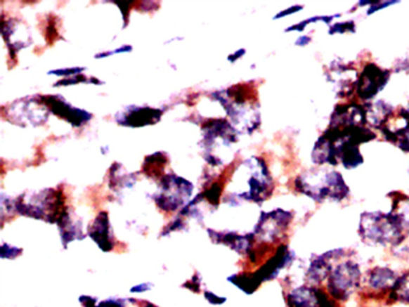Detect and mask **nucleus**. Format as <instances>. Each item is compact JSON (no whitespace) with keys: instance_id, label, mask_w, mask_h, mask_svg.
<instances>
[{"instance_id":"nucleus-1","label":"nucleus","mask_w":409,"mask_h":307,"mask_svg":"<svg viewBox=\"0 0 409 307\" xmlns=\"http://www.w3.org/2000/svg\"><path fill=\"white\" fill-rule=\"evenodd\" d=\"M210 98L221 103L229 122L239 133L252 135L261 126V112L257 91L250 83L231 86L226 91H215Z\"/></svg>"},{"instance_id":"nucleus-2","label":"nucleus","mask_w":409,"mask_h":307,"mask_svg":"<svg viewBox=\"0 0 409 307\" xmlns=\"http://www.w3.org/2000/svg\"><path fill=\"white\" fill-rule=\"evenodd\" d=\"M294 190L317 203H339L349 196L351 189L337 171L311 168L294 179Z\"/></svg>"},{"instance_id":"nucleus-3","label":"nucleus","mask_w":409,"mask_h":307,"mask_svg":"<svg viewBox=\"0 0 409 307\" xmlns=\"http://www.w3.org/2000/svg\"><path fill=\"white\" fill-rule=\"evenodd\" d=\"M408 230L393 214L383 211H365L361 215L359 235L368 245L397 247L405 239Z\"/></svg>"},{"instance_id":"nucleus-4","label":"nucleus","mask_w":409,"mask_h":307,"mask_svg":"<svg viewBox=\"0 0 409 307\" xmlns=\"http://www.w3.org/2000/svg\"><path fill=\"white\" fill-rule=\"evenodd\" d=\"M64 193L57 189L42 190L40 192H25L15 200V210L23 216L57 223L65 209Z\"/></svg>"},{"instance_id":"nucleus-5","label":"nucleus","mask_w":409,"mask_h":307,"mask_svg":"<svg viewBox=\"0 0 409 307\" xmlns=\"http://www.w3.org/2000/svg\"><path fill=\"white\" fill-rule=\"evenodd\" d=\"M242 166L247 173V190L239 196L233 193L228 195L225 201L231 205H239L242 201L262 204L263 202L271 198L275 189L274 179L268 164L262 157L252 156L244 161Z\"/></svg>"},{"instance_id":"nucleus-6","label":"nucleus","mask_w":409,"mask_h":307,"mask_svg":"<svg viewBox=\"0 0 409 307\" xmlns=\"http://www.w3.org/2000/svg\"><path fill=\"white\" fill-rule=\"evenodd\" d=\"M361 280L359 263L344 257L332 266L327 280V292L335 301H347L361 288Z\"/></svg>"},{"instance_id":"nucleus-7","label":"nucleus","mask_w":409,"mask_h":307,"mask_svg":"<svg viewBox=\"0 0 409 307\" xmlns=\"http://www.w3.org/2000/svg\"><path fill=\"white\" fill-rule=\"evenodd\" d=\"M193 183L176 173H167L160 179L159 189L152 195L157 208L166 213L183 209L193 196Z\"/></svg>"},{"instance_id":"nucleus-8","label":"nucleus","mask_w":409,"mask_h":307,"mask_svg":"<svg viewBox=\"0 0 409 307\" xmlns=\"http://www.w3.org/2000/svg\"><path fill=\"white\" fill-rule=\"evenodd\" d=\"M49 115L51 111L42 101L41 95H35L8 105V113H4V117H8V122L18 126H27L29 124L33 126H41L47 123Z\"/></svg>"},{"instance_id":"nucleus-9","label":"nucleus","mask_w":409,"mask_h":307,"mask_svg":"<svg viewBox=\"0 0 409 307\" xmlns=\"http://www.w3.org/2000/svg\"><path fill=\"white\" fill-rule=\"evenodd\" d=\"M293 213L285 209L262 211L254 226V234L257 242L273 245L283 239L293 221Z\"/></svg>"},{"instance_id":"nucleus-10","label":"nucleus","mask_w":409,"mask_h":307,"mask_svg":"<svg viewBox=\"0 0 409 307\" xmlns=\"http://www.w3.org/2000/svg\"><path fill=\"white\" fill-rule=\"evenodd\" d=\"M390 76L391 71H389L388 69H383L375 63H366L358 77L356 96L361 101L371 103L387 86L390 81Z\"/></svg>"},{"instance_id":"nucleus-11","label":"nucleus","mask_w":409,"mask_h":307,"mask_svg":"<svg viewBox=\"0 0 409 307\" xmlns=\"http://www.w3.org/2000/svg\"><path fill=\"white\" fill-rule=\"evenodd\" d=\"M324 74L327 82L334 84V91L337 98H347L356 93L359 72L352 63L335 59L329 64Z\"/></svg>"},{"instance_id":"nucleus-12","label":"nucleus","mask_w":409,"mask_h":307,"mask_svg":"<svg viewBox=\"0 0 409 307\" xmlns=\"http://www.w3.org/2000/svg\"><path fill=\"white\" fill-rule=\"evenodd\" d=\"M286 303L288 307H336L335 300L327 289L310 285L290 289L286 294Z\"/></svg>"},{"instance_id":"nucleus-13","label":"nucleus","mask_w":409,"mask_h":307,"mask_svg":"<svg viewBox=\"0 0 409 307\" xmlns=\"http://www.w3.org/2000/svg\"><path fill=\"white\" fill-rule=\"evenodd\" d=\"M382 136L402 152H409V110L401 107L395 112L393 118L382 127Z\"/></svg>"},{"instance_id":"nucleus-14","label":"nucleus","mask_w":409,"mask_h":307,"mask_svg":"<svg viewBox=\"0 0 409 307\" xmlns=\"http://www.w3.org/2000/svg\"><path fill=\"white\" fill-rule=\"evenodd\" d=\"M42 101L48 107L51 113L57 115L59 118H63L72 126L81 127L91 122L93 115L89 112L74 107L71 103H67L62 95H47L42 96Z\"/></svg>"},{"instance_id":"nucleus-15","label":"nucleus","mask_w":409,"mask_h":307,"mask_svg":"<svg viewBox=\"0 0 409 307\" xmlns=\"http://www.w3.org/2000/svg\"><path fill=\"white\" fill-rule=\"evenodd\" d=\"M164 115L160 108L149 106H127L115 115L120 126L143 127L159 123Z\"/></svg>"},{"instance_id":"nucleus-16","label":"nucleus","mask_w":409,"mask_h":307,"mask_svg":"<svg viewBox=\"0 0 409 307\" xmlns=\"http://www.w3.org/2000/svg\"><path fill=\"white\" fill-rule=\"evenodd\" d=\"M1 34L13 59L16 58L18 51L27 48L32 45V35H30L29 27L21 20H17V18L6 20L3 15Z\"/></svg>"},{"instance_id":"nucleus-17","label":"nucleus","mask_w":409,"mask_h":307,"mask_svg":"<svg viewBox=\"0 0 409 307\" xmlns=\"http://www.w3.org/2000/svg\"><path fill=\"white\" fill-rule=\"evenodd\" d=\"M361 125L368 126V118L364 105L351 101L347 103L336 105L332 115L329 126L346 127Z\"/></svg>"},{"instance_id":"nucleus-18","label":"nucleus","mask_w":409,"mask_h":307,"mask_svg":"<svg viewBox=\"0 0 409 307\" xmlns=\"http://www.w3.org/2000/svg\"><path fill=\"white\" fill-rule=\"evenodd\" d=\"M209 237L215 244H223L228 246L238 254H249L254 250L257 239L254 233L240 234L235 230H208Z\"/></svg>"},{"instance_id":"nucleus-19","label":"nucleus","mask_w":409,"mask_h":307,"mask_svg":"<svg viewBox=\"0 0 409 307\" xmlns=\"http://www.w3.org/2000/svg\"><path fill=\"white\" fill-rule=\"evenodd\" d=\"M63 246L66 247L74 240H83L86 237L83 233V222L72 210L65 207L57 221Z\"/></svg>"},{"instance_id":"nucleus-20","label":"nucleus","mask_w":409,"mask_h":307,"mask_svg":"<svg viewBox=\"0 0 409 307\" xmlns=\"http://www.w3.org/2000/svg\"><path fill=\"white\" fill-rule=\"evenodd\" d=\"M88 235L93 239V242L98 244L103 252H110L115 249V239L107 211L98 213L96 218L88 228Z\"/></svg>"},{"instance_id":"nucleus-21","label":"nucleus","mask_w":409,"mask_h":307,"mask_svg":"<svg viewBox=\"0 0 409 307\" xmlns=\"http://www.w3.org/2000/svg\"><path fill=\"white\" fill-rule=\"evenodd\" d=\"M368 126L381 130L395 115V108L384 100H377L373 103H364Z\"/></svg>"},{"instance_id":"nucleus-22","label":"nucleus","mask_w":409,"mask_h":307,"mask_svg":"<svg viewBox=\"0 0 409 307\" xmlns=\"http://www.w3.org/2000/svg\"><path fill=\"white\" fill-rule=\"evenodd\" d=\"M397 279H398V275L396 271L385 266H376L371 270H368L366 275L368 288L377 293H385V292L389 293L391 291Z\"/></svg>"},{"instance_id":"nucleus-23","label":"nucleus","mask_w":409,"mask_h":307,"mask_svg":"<svg viewBox=\"0 0 409 307\" xmlns=\"http://www.w3.org/2000/svg\"><path fill=\"white\" fill-rule=\"evenodd\" d=\"M334 263L330 259L325 257V254L317 256L315 259H311L309 266L305 270V279L307 285L310 286H319L324 281H327L330 271H332Z\"/></svg>"},{"instance_id":"nucleus-24","label":"nucleus","mask_w":409,"mask_h":307,"mask_svg":"<svg viewBox=\"0 0 409 307\" xmlns=\"http://www.w3.org/2000/svg\"><path fill=\"white\" fill-rule=\"evenodd\" d=\"M110 188L115 192L120 193L123 190L132 189L137 183V176L130 174L124 169L123 164L115 162L110 169Z\"/></svg>"},{"instance_id":"nucleus-25","label":"nucleus","mask_w":409,"mask_h":307,"mask_svg":"<svg viewBox=\"0 0 409 307\" xmlns=\"http://www.w3.org/2000/svg\"><path fill=\"white\" fill-rule=\"evenodd\" d=\"M388 197L391 198V210L389 213L393 214L405 230H409V196L401 191H394Z\"/></svg>"},{"instance_id":"nucleus-26","label":"nucleus","mask_w":409,"mask_h":307,"mask_svg":"<svg viewBox=\"0 0 409 307\" xmlns=\"http://www.w3.org/2000/svg\"><path fill=\"white\" fill-rule=\"evenodd\" d=\"M168 164V156L166 152H155L147 156L143 164V173L152 179L162 178L164 176V167Z\"/></svg>"},{"instance_id":"nucleus-27","label":"nucleus","mask_w":409,"mask_h":307,"mask_svg":"<svg viewBox=\"0 0 409 307\" xmlns=\"http://www.w3.org/2000/svg\"><path fill=\"white\" fill-rule=\"evenodd\" d=\"M229 282L233 283L239 289L245 292L246 294H252L257 291L261 283L258 282L254 276V273H242V274L233 275L228 277Z\"/></svg>"},{"instance_id":"nucleus-28","label":"nucleus","mask_w":409,"mask_h":307,"mask_svg":"<svg viewBox=\"0 0 409 307\" xmlns=\"http://www.w3.org/2000/svg\"><path fill=\"white\" fill-rule=\"evenodd\" d=\"M389 299L409 303V273L398 276L391 291L389 292Z\"/></svg>"},{"instance_id":"nucleus-29","label":"nucleus","mask_w":409,"mask_h":307,"mask_svg":"<svg viewBox=\"0 0 409 307\" xmlns=\"http://www.w3.org/2000/svg\"><path fill=\"white\" fill-rule=\"evenodd\" d=\"M341 15H332V16H315L311 17V18H307V20H304V21L299 22L297 25H291L286 29V33H291V32H299L301 33L305 29H306L307 25H311V23H317V22H324L325 25H330L334 18H339Z\"/></svg>"},{"instance_id":"nucleus-30","label":"nucleus","mask_w":409,"mask_h":307,"mask_svg":"<svg viewBox=\"0 0 409 307\" xmlns=\"http://www.w3.org/2000/svg\"><path fill=\"white\" fill-rule=\"evenodd\" d=\"M81 83H93V84H103V82L98 81V78L86 77L83 74H77V76H72V77L63 78L60 81H58L54 86H74V84H81Z\"/></svg>"},{"instance_id":"nucleus-31","label":"nucleus","mask_w":409,"mask_h":307,"mask_svg":"<svg viewBox=\"0 0 409 307\" xmlns=\"http://www.w3.org/2000/svg\"><path fill=\"white\" fill-rule=\"evenodd\" d=\"M356 32V22L353 21V20H349V21L337 22V23H334V25H330L329 30H327V34L329 35L346 33L354 34Z\"/></svg>"},{"instance_id":"nucleus-32","label":"nucleus","mask_w":409,"mask_h":307,"mask_svg":"<svg viewBox=\"0 0 409 307\" xmlns=\"http://www.w3.org/2000/svg\"><path fill=\"white\" fill-rule=\"evenodd\" d=\"M22 249H18V247H15V246L10 245V244H6V242H3L1 244V249H0V256L3 259H15L21 256Z\"/></svg>"},{"instance_id":"nucleus-33","label":"nucleus","mask_w":409,"mask_h":307,"mask_svg":"<svg viewBox=\"0 0 409 307\" xmlns=\"http://www.w3.org/2000/svg\"><path fill=\"white\" fill-rule=\"evenodd\" d=\"M186 228V222L181 218V217H178L176 220L169 222L164 230H162V233H161V237H166L168 234L173 233V232H176V230H185Z\"/></svg>"},{"instance_id":"nucleus-34","label":"nucleus","mask_w":409,"mask_h":307,"mask_svg":"<svg viewBox=\"0 0 409 307\" xmlns=\"http://www.w3.org/2000/svg\"><path fill=\"white\" fill-rule=\"evenodd\" d=\"M86 70L84 67H70V69H59V70L48 71V74H56L59 77L67 78L82 74Z\"/></svg>"},{"instance_id":"nucleus-35","label":"nucleus","mask_w":409,"mask_h":307,"mask_svg":"<svg viewBox=\"0 0 409 307\" xmlns=\"http://www.w3.org/2000/svg\"><path fill=\"white\" fill-rule=\"evenodd\" d=\"M93 307H126V300L120 299V298H110L100 303L96 301Z\"/></svg>"},{"instance_id":"nucleus-36","label":"nucleus","mask_w":409,"mask_h":307,"mask_svg":"<svg viewBox=\"0 0 409 307\" xmlns=\"http://www.w3.org/2000/svg\"><path fill=\"white\" fill-rule=\"evenodd\" d=\"M202 277L201 275L196 273L193 275L191 279L188 280V282H185L183 286L188 288L190 291L195 292V293H200L201 292Z\"/></svg>"},{"instance_id":"nucleus-37","label":"nucleus","mask_w":409,"mask_h":307,"mask_svg":"<svg viewBox=\"0 0 409 307\" xmlns=\"http://www.w3.org/2000/svg\"><path fill=\"white\" fill-rule=\"evenodd\" d=\"M398 1H383V0H373L372 4L368 6V15H372V13L383 10V8H388L390 5L397 4Z\"/></svg>"},{"instance_id":"nucleus-38","label":"nucleus","mask_w":409,"mask_h":307,"mask_svg":"<svg viewBox=\"0 0 409 307\" xmlns=\"http://www.w3.org/2000/svg\"><path fill=\"white\" fill-rule=\"evenodd\" d=\"M131 51L132 46H122V47H119V48L113 49L111 52H101V53L95 54V58H96V59H103V58L111 57L113 54L126 53V52H131Z\"/></svg>"},{"instance_id":"nucleus-39","label":"nucleus","mask_w":409,"mask_h":307,"mask_svg":"<svg viewBox=\"0 0 409 307\" xmlns=\"http://www.w3.org/2000/svg\"><path fill=\"white\" fill-rule=\"evenodd\" d=\"M204 298L208 300L209 303H212V305H222V303H226V298L214 294L213 292L205 291Z\"/></svg>"},{"instance_id":"nucleus-40","label":"nucleus","mask_w":409,"mask_h":307,"mask_svg":"<svg viewBox=\"0 0 409 307\" xmlns=\"http://www.w3.org/2000/svg\"><path fill=\"white\" fill-rule=\"evenodd\" d=\"M303 5H294V6H291V8H286L283 10L281 13H278L276 16L274 17V20H278V18H283V17L290 16L292 13H297L303 10Z\"/></svg>"},{"instance_id":"nucleus-41","label":"nucleus","mask_w":409,"mask_h":307,"mask_svg":"<svg viewBox=\"0 0 409 307\" xmlns=\"http://www.w3.org/2000/svg\"><path fill=\"white\" fill-rule=\"evenodd\" d=\"M152 288V283H142L138 286L132 287L131 293H143V292L150 291Z\"/></svg>"},{"instance_id":"nucleus-42","label":"nucleus","mask_w":409,"mask_h":307,"mask_svg":"<svg viewBox=\"0 0 409 307\" xmlns=\"http://www.w3.org/2000/svg\"><path fill=\"white\" fill-rule=\"evenodd\" d=\"M246 54V49L245 48H240L238 49L237 52L233 54H231L228 57V62L231 63H235L237 60H239L240 58L244 57Z\"/></svg>"},{"instance_id":"nucleus-43","label":"nucleus","mask_w":409,"mask_h":307,"mask_svg":"<svg viewBox=\"0 0 409 307\" xmlns=\"http://www.w3.org/2000/svg\"><path fill=\"white\" fill-rule=\"evenodd\" d=\"M312 41L311 37H307V35H303V37H298L297 41H295V46H299V47H305V46L310 45Z\"/></svg>"},{"instance_id":"nucleus-44","label":"nucleus","mask_w":409,"mask_h":307,"mask_svg":"<svg viewBox=\"0 0 409 307\" xmlns=\"http://www.w3.org/2000/svg\"><path fill=\"white\" fill-rule=\"evenodd\" d=\"M138 303H142V306L143 307H157L156 305H154V303H149V301H143V300H141Z\"/></svg>"},{"instance_id":"nucleus-45","label":"nucleus","mask_w":409,"mask_h":307,"mask_svg":"<svg viewBox=\"0 0 409 307\" xmlns=\"http://www.w3.org/2000/svg\"><path fill=\"white\" fill-rule=\"evenodd\" d=\"M407 108H408V110H409V103H408V106H407Z\"/></svg>"},{"instance_id":"nucleus-46","label":"nucleus","mask_w":409,"mask_h":307,"mask_svg":"<svg viewBox=\"0 0 409 307\" xmlns=\"http://www.w3.org/2000/svg\"><path fill=\"white\" fill-rule=\"evenodd\" d=\"M408 176H409V168H408Z\"/></svg>"}]
</instances>
